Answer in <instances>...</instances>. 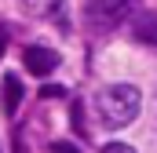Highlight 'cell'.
Listing matches in <instances>:
<instances>
[{
  "mask_svg": "<svg viewBox=\"0 0 157 153\" xmlns=\"http://www.w3.org/2000/svg\"><path fill=\"white\" fill-rule=\"evenodd\" d=\"M51 150H55V153H80L77 146H70V142H55V146H51Z\"/></svg>",
  "mask_w": 157,
  "mask_h": 153,
  "instance_id": "cell-8",
  "label": "cell"
},
{
  "mask_svg": "<svg viewBox=\"0 0 157 153\" xmlns=\"http://www.w3.org/2000/svg\"><path fill=\"white\" fill-rule=\"evenodd\" d=\"M102 153H135L128 142H110V146H102Z\"/></svg>",
  "mask_w": 157,
  "mask_h": 153,
  "instance_id": "cell-7",
  "label": "cell"
},
{
  "mask_svg": "<svg viewBox=\"0 0 157 153\" xmlns=\"http://www.w3.org/2000/svg\"><path fill=\"white\" fill-rule=\"evenodd\" d=\"M139 110H143V95H139L135 84H110L95 95V113L102 120V128L117 131L124 124H132L139 117Z\"/></svg>",
  "mask_w": 157,
  "mask_h": 153,
  "instance_id": "cell-1",
  "label": "cell"
},
{
  "mask_svg": "<svg viewBox=\"0 0 157 153\" xmlns=\"http://www.w3.org/2000/svg\"><path fill=\"white\" fill-rule=\"evenodd\" d=\"M22 62H26V69L33 76H51L59 69V51L55 47H44V44H29L26 55H22Z\"/></svg>",
  "mask_w": 157,
  "mask_h": 153,
  "instance_id": "cell-3",
  "label": "cell"
},
{
  "mask_svg": "<svg viewBox=\"0 0 157 153\" xmlns=\"http://www.w3.org/2000/svg\"><path fill=\"white\" fill-rule=\"evenodd\" d=\"M4 44H7V26H0V55H4Z\"/></svg>",
  "mask_w": 157,
  "mask_h": 153,
  "instance_id": "cell-9",
  "label": "cell"
},
{
  "mask_svg": "<svg viewBox=\"0 0 157 153\" xmlns=\"http://www.w3.org/2000/svg\"><path fill=\"white\" fill-rule=\"evenodd\" d=\"M132 37L139 40L143 47L157 51V15H150V11L135 15V18H132Z\"/></svg>",
  "mask_w": 157,
  "mask_h": 153,
  "instance_id": "cell-4",
  "label": "cell"
},
{
  "mask_svg": "<svg viewBox=\"0 0 157 153\" xmlns=\"http://www.w3.org/2000/svg\"><path fill=\"white\" fill-rule=\"evenodd\" d=\"M135 4L139 0H88V26L99 29V33H106V29L121 26L132 15Z\"/></svg>",
  "mask_w": 157,
  "mask_h": 153,
  "instance_id": "cell-2",
  "label": "cell"
},
{
  "mask_svg": "<svg viewBox=\"0 0 157 153\" xmlns=\"http://www.w3.org/2000/svg\"><path fill=\"white\" fill-rule=\"evenodd\" d=\"M18 7L26 15H48L51 7H59V0H18Z\"/></svg>",
  "mask_w": 157,
  "mask_h": 153,
  "instance_id": "cell-6",
  "label": "cell"
},
{
  "mask_svg": "<svg viewBox=\"0 0 157 153\" xmlns=\"http://www.w3.org/2000/svg\"><path fill=\"white\" fill-rule=\"evenodd\" d=\"M0 153H4V150H0Z\"/></svg>",
  "mask_w": 157,
  "mask_h": 153,
  "instance_id": "cell-10",
  "label": "cell"
},
{
  "mask_svg": "<svg viewBox=\"0 0 157 153\" xmlns=\"http://www.w3.org/2000/svg\"><path fill=\"white\" fill-rule=\"evenodd\" d=\"M18 102H22V80H18L15 73H7L4 84H0V106H4L7 117H15L18 113Z\"/></svg>",
  "mask_w": 157,
  "mask_h": 153,
  "instance_id": "cell-5",
  "label": "cell"
}]
</instances>
